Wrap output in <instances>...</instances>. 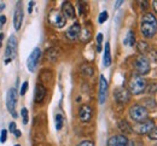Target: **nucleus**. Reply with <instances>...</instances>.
Returning <instances> with one entry per match:
<instances>
[{
    "label": "nucleus",
    "mask_w": 157,
    "mask_h": 146,
    "mask_svg": "<svg viewBox=\"0 0 157 146\" xmlns=\"http://www.w3.org/2000/svg\"><path fill=\"white\" fill-rule=\"evenodd\" d=\"M140 32L141 34L150 39L154 38L157 33V18L154 13L146 12L141 17V23H140Z\"/></svg>",
    "instance_id": "1"
},
{
    "label": "nucleus",
    "mask_w": 157,
    "mask_h": 146,
    "mask_svg": "<svg viewBox=\"0 0 157 146\" xmlns=\"http://www.w3.org/2000/svg\"><path fill=\"white\" fill-rule=\"evenodd\" d=\"M146 86L147 82L146 80L140 76V75H133L128 82V91L131 94H134V95H139L141 93L145 92L146 89Z\"/></svg>",
    "instance_id": "2"
},
{
    "label": "nucleus",
    "mask_w": 157,
    "mask_h": 146,
    "mask_svg": "<svg viewBox=\"0 0 157 146\" xmlns=\"http://www.w3.org/2000/svg\"><path fill=\"white\" fill-rule=\"evenodd\" d=\"M129 116L134 122L140 123V122H144L149 118V110L144 105L134 104L129 109Z\"/></svg>",
    "instance_id": "3"
},
{
    "label": "nucleus",
    "mask_w": 157,
    "mask_h": 146,
    "mask_svg": "<svg viewBox=\"0 0 157 146\" xmlns=\"http://www.w3.org/2000/svg\"><path fill=\"white\" fill-rule=\"evenodd\" d=\"M134 69L137 70L138 75H140V76L149 74V71L151 69L149 58L146 56H143V54L137 56L134 59Z\"/></svg>",
    "instance_id": "4"
},
{
    "label": "nucleus",
    "mask_w": 157,
    "mask_h": 146,
    "mask_svg": "<svg viewBox=\"0 0 157 146\" xmlns=\"http://www.w3.org/2000/svg\"><path fill=\"white\" fill-rule=\"evenodd\" d=\"M17 89L15 87H11L9 91H7V94H6V107L9 110V112L16 118L17 117V114L15 111L16 109V104H17Z\"/></svg>",
    "instance_id": "5"
},
{
    "label": "nucleus",
    "mask_w": 157,
    "mask_h": 146,
    "mask_svg": "<svg viewBox=\"0 0 157 146\" xmlns=\"http://www.w3.org/2000/svg\"><path fill=\"white\" fill-rule=\"evenodd\" d=\"M108 146H134V143L123 134H116L109 138Z\"/></svg>",
    "instance_id": "6"
},
{
    "label": "nucleus",
    "mask_w": 157,
    "mask_h": 146,
    "mask_svg": "<svg viewBox=\"0 0 157 146\" xmlns=\"http://www.w3.org/2000/svg\"><path fill=\"white\" fill-rule=\"evenodd\" d=\"M40 57H41V50H40L39 47H35L32 51V53L29 54L28 59H27V66H28V70L30 73L35 71V69H36V66L39 64Z\"/></svg>",
    "instance_id": "7"
},
{
    "label": "nucleus",
    "mask_w": 157,
    "mask_h": 146,
    "mask_svg": "<svg viewBox=\"0 0 157 146\" xmlns=\"http://www.w3.org/2000/svg\"><path fill=\"white\" fill-rule=\"evenodd\" d=\"M155 121L154 120H151V118H147L146 121H144V122H140V123H137V125H134V132L138 133V134H149L152 129H154V127H155Z\"/></svg>",
    "instance_id": "8"
},
{
    "label": "nucleus",
    "mask_w": 157,
    "mask_h": 146,
    "mask_svg": "<svg viewBox=\"0 0 157 146\" xmlns=\"http://www.w3.org/2000/svg\"><path fill=\"white\" fill-rule=\"evenodd\" d=\"M48 22L56 28H63L67 23V20L60 12L56 11V10H52L48 15Z\"/></svg>",
    "instance_id": "9"
},
{
    "label": "nucleus",
    "mask_w": 157,
    "mask_h": 146,
    "mask_svg": "<svg viewBox=\"0 0 157 146\" xmlns=\"http://www.w3.org/2000/svg\"><path fill=\"white\" fill-rule=\"evenodd\" d=\"M17 52V38L15 35H11L7 40L6 43V48H5V58H10L12 59L16 56Z\"/></svg>",
    "instance_id": "10"
},
{
    "label": "nucleus",
    "mask_w": 157,
    "mask_h": 146,
    "mask_svg": "<svg viewBox=\"0 0 157 146\" xmlns=\"http://www.w3.org/2000/svg\"><path fill=\"white\" fill-rule=\"evenodd\" d=\"M114 98H115V100H116L117 103L124 104V103H127V102L129 100L131 93H129V91L126 89L124 87H118V88L115 89V92H114Z\"/></svg>",
    "instance_id": "11"
},
{
    "label": "nucleus",
    "mask_w": 157,
    "mask_h": 146,
    "mask_svg": "<svg viewBox=\"0 0 157 146\" xmlns=\"http://www.w3.org/2000/svg\"><path fill=\"white\" fill-rule=\"evenodd\" d=\"M106 95H108V81L105 79L104 75L99 76V103L104 104L106 100Z\"/></svg>",
    "instance_id": "12"
},
{
    "label": "nucleus",
    "mask_w": 157,
    "mask_h": 146,
    "mask_svg": "<svg viewBox=\"0 0 157 146\" xmlns=\"http://www.w3.org/2000/svg\"><path fill=\"white\" fill-rule=\"evenodd\" d=\"M22 22H23V7H22V2L18 1L15 9V13H13V27L16 30L21 29Z\"/></svg>",
    "instance_id": "13"
},
{
    "label": "nucleus",
    "mask_w": 157,
    "mask_h": 146,
    "mask_svg": "<svg viewBox=\"0 0 157 146\" xmlns=\"http://www.w3.org/2000/svg\"><path fill=\"white\" fill-rule=\"evenodd\" d=\"M78 118L81 122L86 123L90 122V120L92 118V107L90 105L85 104L78 109Z\"/></svg>",
    "instance_id": "14"
},
{
    "label": "nucleus",
    "mask_w": 157,
    "mask_h": 146,
    "mask_svg": "<svg viewBox=\"0 0 157 146\" xmlns=\"http://www.w3.org/2000/svg\"><path fill=\"white\" fill-rule=\"evenodd\" d=\"M62 15L65 17V20H73L75 18V9L71 2L64 1L62 5Z\"/></svg>",
    "instance_id": "15"
},
{
    "label": "nucleus",
    "mask_w": 157,
    "mask_h": 146,
    "mask_svg": "<svg viewBox=\"0 0 157 146\" xmlns=\"http://www.w3.org/2000/svg\"><path fill=\"white\" fill-rule=\"evenodd\" d=\"M80 33H81V25L78 24V22H75V23L67 30L65 36H67L68 40L74 41V40H76L78 36H80Z\"/></svg>",
    "instance_id": "16"
},
{
    "label": "nucleus",
    "mask_w": 157,
    "mask_h": 146,
    "mask_svg": "<svg viewBox=\"0 0 157 146\" xmlns=\"http://www.w3.org/2000/svg\"><path fill=\"white\" fill-rule=\"evenodd\" d=\"M45 97H46V87L44 86V84H38L35 86V93H34V100H35V103H42V100L45 99Z\"/></svg>",
    "instance_id": "17"
},
{
    "label": "nucleus",
    "mask_w": 157,
    "mask_h": 146,
    "mask_svg": "<svg viewBox=\"0 0 157 146\" xmlns=\"http://www.w3.org/2000/svg\"><path fill=\"white\" fill-rule=\"evenodd\" d=\"M111 62H113V59H111V52H110V43L106 42L105 48H104V56H103V65L105 68H108L111 65Z\"/></svg>",
    "instance_id": "18"
},
{
    "label": "nucleus",
    "mask_w": 157,
    "mask_h": 146,
    "mask_svg": "<svg viewBox=\"0 0 157 146\" xmlns=\"http://www.w3.org/2000/svg\"><path fill=\"white\" fill-rule=\"evenodd\" d=\"M118 129L123 133V135H124V134H131V133H133V127L129 125L126 120H121V121L118 122Z\"/></svg>",
    "instance_id": "19"
},
{
    "label": "nucleus",
    "mask_w": 157,
    "mask_h": 146,
    "mask_svg": "<svg viewBox=\"0 0 157 146\" xmlns=\"http://www.w3.org/2000/svg\"><path fill=\"white\" fill-rule=\"evenodd\" d=\"M59 57V50L56 47H52V48H48L47 52H46V58L50 61V62H56Z\"/></svg>",
    "instance_id": "20"
},
{
    "label": "nucleus",
    "mask_w": 157,
    "mask_h": 146,
    "mask_svg": "<svg viewBox=\"0 0 157 146\" xmlns=\"http://www.w3.org/2000/svg\"><path fill=\"white\" fill-rule=\"evenodd\" d=\"M81 73H82L83 75H86V76H92L93 73H94V69H93L92 65L85 63V64H82V66H81Z\"/></svg>",
    "instance_id": "21"
},
{
    "label": "nucleus",
    "mask_w": 157,
    "mask_h": 146,
    "mask_svg": "<svg viewBox=\"0 0 157 146\" xmlns=\"http://www.w3.org/2000/svg\"><path fill=\"white\" fill-rule=\"evenodd\" d=\"M80 40L83 42L88 41L90 39H91V30L88 29V28H85V29H82L81 30V33H80Z\"/></svg>",
    "instance_id": "22"
},
{
    "label": "nucleus",
    "mask_w": 157,
    "mask_h": 146,
    "mask_svg": "<svg viewBox=\"0 0 157 146\" xmlns=\"http://www.w3.org/2000/svg\"><path fill=\"white\" fill-rule=\"evenodd\" d=\"M136 43V36H134V33L132 30H129L127 33V36L124 39V45H129V46H134Z\"/></svg>",
    "instance_id": "23"
},
{
    "label": "nucleus",
    "mask_w": 157,
    "mask_h": 146,
    "mask_svg": "<svg viewBox=\"0 0 157 146\" xmlns=\"http://www.w3.org/2000/svg\"><path fill=\"white\" fill-rule=\"evenodd\" d=\"M138 50H139V52H141L143 56H145V53L150 52V46L145 41H140L138 43Z\"/></svg>",
    "instance_id": "24"
},
{
    "label": "nucleus",
    "mask_w": 157,
    "mask_h": 146,
    "mask_svg": "<svg viewBox=\"0 0 157 146\" xmlns=\"http://www.w3.org/2000/svg\"><path fill=\"white\" fill-rule=\"evenodd\" d=\"M55 123H56V129L57 130H60L63 128V125H64V117L62 114H57L56 117H55Z\"/></svg>",
    "instance_id": "25"
},
{
    "label": "nucleus",
    "mask_w": 157,
    "mask_h": 146,
    "mask_svg": "<svg viewBox=\"0 0 157 146\" xmlns=\"http://www.w3.org/2000/svg\"><path fill=\"white\" fill-rule=\"evenodd\" d=\"M21 115H22V118H23V123L27 125L28 123V120H29V116H28V110L25 107H23L21 110Z\"/></svg>",
    "instance_id": "26"
},
{
    "label": "nucleus",
    "mask_w": 157,
    "mask_h": 146,
    "mask_svg": "<svg viewBox=\"0 0 157 146\" xmlns=\"http://www.w3.org/2000/svg\"><path fill=\"white\" fill-rule=\"evenodd\" d=\"M147 137L150 140H157V125L154 127V129L147 134Z\"/></svg>",
    "instance_id": "27"
},
{
    "label": "nucleus",
    "mask_w": 157,
    "mask_h": 146,
    "mask_svg": "<svg viewBox=\"0 0 157 146\" xmlns=\"http://www.w3.org/2000/svg\"><path fill=\"white\" fill-rule=\"evenodd\" d=\"M108 17H109V15H108V12L106 11H103L100 15H99V17H98V22L100 23V24H103L104 22L108 20Z\"/></svg>",
    "instance_id": "28"
},
{
    "label": "nucleus",
    "mask_w": 157,
    "mask_h": 146,
    "mask_svg": "<svg viewBox=\"0 0 157 146\" xmlns=\"http://www.w3.org/2000/svg\"><path fill=\"white\" fill-rule=\"evenodd\" d=\"M101 42H103V34L99 33L97 35V51L101 52Z\"/></svg>",
    "instance_id": "29"
},
{
    "label": "nucleus",
    "mask_w": 157,
    "mask_h": 146,
    "mask_svg": "<svg viewBox=\"0 0 157 146\" xmlns=\"http://www.w3.org/2000/svg\"><path fill=\"white\" fill-rule=\"evenodd\" d=\"M145 91H147V92L151 93V94L155 93L157 91V84H151L150 86H146V89H145Z\"/></svg>",
    "instance_id": "30"
},
{
    "label": "nucleus",
    "mask_w": 157,
    "mask_h": 146,
    "mask_svg": "<svg viewBox=\"0 0 157 146\" xmlns=\"http://www.w3.org/2000/svg\"><path fill=\"white\" fill-rule=\"evenodd\" d=\"M28 81H24L23 84H22V87H21V95H24L25 93H27V89H28Z\"/></svg>",
    "instance_id": "31"
},
{
    "label": "nucleus",
    "mask_w": 157,
    "mask_h": 146,
    "mask_svg": "<svg viewBox=\"0 0 157 146\" xmlns=\"http://www.w3.org/2000/svg\"><path fill=\"white\" fill-rule=\"evenodd\" d=\"M6 138H7V130L6 129H2L1 133H0V141L1 143H5L6 141Z\"/></svg>",
    "instance_id": "32"
},
{
    "label": "nucleus",
    "mask_w": 157,
    "mask_h": 146,
    "mask_svg": "<svg viewBox=\"0 0 157 146\" xmlns=\"http://www.w3.org/2000/svg\"><path fill=\"white\" fill-rule=\"evenodd\" d=\"M78 146H94V143L91 141V140H83V141H81Z\"/></svg>",
    "instance_id": "33"
},
{
    "label": "nucleus",
    "mask_w": 157,
    "mask_h": 146,
    "mask_svg": "<svg viewBox=\"0 0 157 146\" xmlns=\"http://www.w3.org/2000/svg\"><path fill=\"white\" fill-rule=\"evenodd\" d=\"M9 130H10L11 133H15V132L17 130V125H16L15 122H11V123H10V125H9Z\"/></svg>",
    "instance_id": "34"
},
{
    "label": "nucleus",
    "mask_w": 157,
    "mask_h": 146,
    "mask_svg": "<svg viewBox=\"0 0 157 146\" xmlns=\"http://www.w3.org/2000/svg\"><path fill=\"white\" fill-rule=\"evenodd\" d=\"M140 4H141V7H143V10H146V9H147V6H149V5H147V4H149L147 1H141Z\"/></svg>",
    "instance_id": "35"
},
{
    "label": "nucleus",
    "mask_w": 157,
    "mask_h": 146,
    "mask_svg": "<svg viewBox=\"0 0 157 146\" xmlns=\"http://www.w3.org/2000/svg\"><path fill=\"white\" fill-rule=\"evenodd\" d=\"M34 4H35L34 1H29V9H28V12H29V13L32 12V7L34 6Z\"/></svg>",
    "instance_id": "36"
},
{
    "label": "nucleus",
    "mask_w": 157,
    "mask_h": 146,
    "mask_svg": "<svg viewBox=\"0 0 157 146\" xmlns=\"http://www.w3.org/2000/svg\"><path fill=\"white\" fill-rule=\"evenodd\" d=\"M6 23V17L5 16H0V24H5Z\"/></svg>",
    "instance_id": "37"
},
{
    "label": "nucleus",
    "mask_w": 157,
    "mask_h": 146,
    "mask_svg": "<svg viewBox=\"0 0 157 146\" xmlns=\"http://www.w3.org/2000/svg\"><path fill=\"white\" fill-rule=\"evenodd\" d=\"M152 7H154L155 12L157 13V0H154V1H152Z\"/></svg>",
    "instance_id": "38"
},
{
    "label": "nucleus",
    "mask_w": 157,
    "mask_h": 146,
    "mask_svg": "<svg viewBox=\"0 0 157 146\" xmlns=\"http://www.w3.org/2000/svg\"><path fill=\"white\" fill-rule=\"evenodd\" d=\"M10 62H11V59H10V58H5V61H4V63H5L6 65H7V64H9Z\"/></svg>",
    "instance_id": "39"
},
{
    "label": "nucleus",
    "mask_w": 157,
    "mask_h": 146,
    "mask_svg": "<svg viewBox=\"0 0 157 146\" xmlns=\"http://www.w3.org/2000/svg\"><path fill=\"white\" fill-rule=\"evenodd\" d=\"M2 39H4V34L0 33V47H1V41H2Z\"/></svg>",
    "instance_id": "40"
},
{
    "label": "nucleus",
    "mask_w": 157,
    "mask_h": 146,
    "mask_svg": "<svg viewBox=\"0 0 157 146\" xmlns=\"http://www.w3.org/2000/svg\"><path fill=\"white\" fill-rule=\"evenodd\" d=\"M13 134H15L16 137H21V132H20V130H16V132H15Z\"/></svg>",
    "instance_id": "41"
},
{
    "label": "nucleus",
    "mask_w": 157,
    "mask_h": 146,
    "mask_svg": "<svg viewBox=\"0 0 157 146\" xmlns=\"http://www.w3.org/2000/svg\"><path fill=\"white\" fill-rule=\"evenodd\" d=\"M4 9H5V4H0V12H1Z\"/></svg>",
    "instance_id": "42"
},
{
    "label": "nucleus",
    "mask_w": 157,
    "mask_h": 146,
    "mask_svg": "<svg viewBox=\"0 0 157 146\" xmlns=\"http://www.w3.org/2000/svg\"><path fill=\"white\" fill-rule=\"evenodd\" d=\"M121 4H122V1H117V2H116V7H118Z\"/></svg>",
    "instance_id": "43"
},
{
    "label": "nucleus",
    "mask_w": 157,
    "mask_h": 146,
    "mask_svg": "<svg viewBox=\"0 0 157 146\" xmlns=\"http://www.w3.org/2000/svg\"><path fill=\"white\" fill-rule=\"evenodd\" d=\"M15 146H21V145H15Z\"/></svg>",
    "instance_id": "44"
},
{
    "label": "nucleus",
    "mask_w": 157,
    "mask_h": 146,
    "mask_svg": "<svg viewBox=\"0 0 157 146\" xmlns=\"http://www.w3.org/2000/svg\"><path fill=\"white\" fill-rule=\"evenodd\" d=\"M155 146H157V145H155Z\"/></svg>",
    "instance_id": "45"
}]
</instances>
